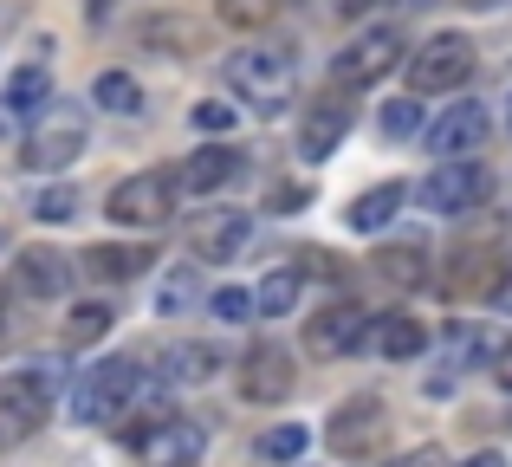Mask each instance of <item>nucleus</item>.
<instances>
[{
	"instance_id": "20",
	"label": "nucleus",
	"mask_w": 512,
	"mask_h": 467,
	"mask_svg": "<svg viewBox=\"0 0 512 467\" xmlns=\"http://www.w3.org/2000/svg\"><path fill=\"white\" fill-rule=\"evenodd\" d=\"M370 338H376V351H383L389 364H415V357L428 351V325H422V318H409V312H389Z\"/></svg>"
},
{
	"instance_id": "46",
	"label": "nucleus",
	"mask_w": 512,
	"mask_h": 467,
	"mask_svg": "<svg viewBox=\"0 0 512 467\" xmlns=\"http://www.w3.org/2000/svg\"><path fill=\"white\" fill-rule=\"evenodd\" d=\"M506 130H512V111H506Z\"/></svg>"
},
{
	"instance_id": "8",
	"label": "nucleus",
	"mask_w": 512,
	"mask_h": 467,
	"mask_svg": "<svg viewBox=\"0 0 512 467\" xmlns=\"http://www.w3.org/2000/svg\"><path fill=\"white\" fill-rule=\"evenodd\" d=\"M467 72H474V46H467L461 33H435L422 52H409V91L415 98H435V91L467 85Z\"/></svg>"
},
{
	"instance_id": "6",
	"label": "nucleus",
	"mask_w": 512,
	"mask_h": 467,
	"mask_svg": "<svg viewBox=\"0 0 512 467\" xmlns=\"http://www.w3.org/2000/svg\"><path fill=\"white\" fill-rule=\"evenodd\" d=\"M331 455L338 461H370L376 448L389 442V409L383 396H350V403L331 409V429H325Z\"/></svg>"
},
{
	"instance_id": "39",
	"label": "nucleus",
	"mask_w": 512,
	"mask_h": 467,
	"mask_svg": "<svg viewBox=\"0 0 512 467\" xmlns=\"http://www.w3.org/2000/svg\"><path fill=\"white\" fill-rule=\"evenodd\" d=\"M493 377H500V383H506V390H512V338L500 344V351H493Z\"/></svg>"
},
{
	"instance_id": "33",
	"label": "nucleus",
	"mask_w": 512,
	"mask_h": 467,
	"mask_svg": "<svg viewBox=\"0 0 512 467\" xmlns=\"http://www.w3.org/2000/svg\"><path fill=\"white\" fill-rule=\"evenodd\" d=\"M208 305H214V318H227V325H247V318H260V305H253L247 286H221Z\"/></svg>"
},
{
	"instance_id": "40",
	"label": "nucleus",
	"mask_w": 512,
	"mask_h": 467,
	"mask_svg": "<svg viewBox=\"0 0 512 467\" xmlns=\"http://www.w3.org/2000/svg\"><path fill=\"white\" fill-rule=\"evenodd\" d=\"M111 7H117V0H85V20H91V26H98V20H111Z\"/></svg>"
},
{
	"instance_id": "16",
	"label": "nucleus",
	"mask_w": 512,
	"mask_h": 467,
	"mask_svg": "<svg viewBox=\"0 0 512 467\" xmlns=\"http://www.w3.org/2000/svg\"><path fill=\"white\" fill-rule=\"evenodd\" d=\"M344 130H350V104L338 98V91L318 98V104H305V117H299V156H305V163H325V156L344 143Z\"/></svg>"
},
{
	"instance_id": "43",
	"label": "nucleus",
	"mask_w": 512,
	"mask_h": 467,
	"mask_svg": "<svg viewBox=\"0 0 512 467\" xmlns=\"http://www.w3.org/2000/svg\"><path fill=\"white\" fill-rule=\"evenodd\" d=\"M500 305H506V312H512V273H506V286H500Z\"/></svg>"
},
{
	"instance_id": "38",
	"label": "nucleus",
	"mask_w": 512,
	"mask_h": 467,
	"mask_svg": "<svg viewBox=\"0 0 512 467\" xmlns=\"http://www.w3.org/2000/svg\"><path fill=\"white\" fill-rule=\"evenodd\" d=\"M389 467H454V461H448V448H409V455H396Z\"/></svg>"
},
{
	"instance_id": "22",
	"label": "nucleus",
	"mask_w": 512,
	"mask_h": 467,
	"mask_svg": "<svg viewBox=\"0 0 512 467\" xmlns=\"http://www.w3.org/2000/svg\"><path fill=\"white\" fill-rule=\"evenodd\" d=\"M46 104H52V72H46V59L20 65V72L7 78V111H13V117H39Z\"/></svg>"
},
{
	"instance_id": "36",
	"label": "nucleus",
	"mask_w": 512,
	"mask_h": 467,
	"mask_svg": "<svg viewBox=\"0 0 512 467\" xmlns=\"http://www.w3.org/2000/svg\"><path fill=\"white\" fill-rule=\"evenodd\" d=\"M415 130H422V104H415V98H396L383 111V137H415Z\"/></svg>"
},
{
	"instance_id": "3",
	"label": "nucleus",
	"mask_w": 512,
	"mask_h": 467,
	"mask_svg": "<svg viewBox=\"0 0 512 467\" xmlns=\"http://www.w3.org/2000/svg\"><path fill=\"white\" fill-rule=\"evenodd\" d=\"M78 156H85V111L78 104H59L52 98L46 111L33 117V137H26L20 163L33 169V176H59V169H72Z\"/></svg>"
},
{
	"instance_id": "9",
	"label": "nucleus",
	"mask_w": 512,
	"mask_h": 467,
	"mask_svg": "<svg viewBox=\"0 0 512 467\" xmlns=\"http://www.w3.org/2000/svg\"><path fill=\"white\" fill-rule=\"evenodd\" d=\"M487 189H493L487 169H480L474 156H454V163H441V169H435V176H428L415 195H422L428 215H448V221H454V215H474V208L487 202Z\"/></svg>"
},
{
	"instance_id": "15",
	"label": "nucleus",
	"mask_w": 512,
	"mask_h": 467,
	"mask_svg": "<svg viewBox=\"0 0 512 467\" xmlns=\"http://www.w3.org/2000/svg\"><path fill=\"white\" fill-rule=\"evenodd\" d=\"M130 442H137L143 467H195L201 461V429H195V422H182V416L150 422V429L130 435Z\"/></svg>"
},
{
	"instance_id": "5",
	"label": "nucleus",
	"mask_w": 512,
	"mask_h": 467,
	"mask_svg": "<svg viewBox=\"0 0 512 467\" xmlns=\"http://www.w3.org/2000/svg\"><path fill=\"white\" fill-rule=\"evenodd\" d=\"M104 215L117 221V228H163V221L175 215V176H163V169H143V176H124L111 195H104Z\"/></svg>"
},
{
	"instance_id": "21",
	"label": "nucleus",
	"mask_w": 512,
	"mask_h": 467,
	"mask_svg": "<svg viewBox=\"0 0 512 467\" xmlns=\"http://www.w3.org/2000/svg\"><path fill=\"white\" fill-rule=\"evenodd\" d=\"M150 260H156L150 247H124V240H104V247H91V253H85V273H91V279H143V273H150Z\"/></svg>"
},
{
	"instance_id": "24",
	"label": "nucleus",
	"mask_w": 512,
	"mask_h": 467,
	"mask_svg": "<svg viewBox=\"0 0 512 467\" xmlns=\"http://www.w3.org/2000/svg\"><path fill=\"white\" fill-rule=\"evenodd\" d=\"M299 292H305V266H273L253 292V305H260V318H286L299 305Z\"/></svg>"
},
{
	"instance_id": "19",
	"label": "nucleus",
	"mask_w": 512,
	"mask_h": 467,
	"mask_svg": "<svg viewBox=\"0 0 512 467\" xmlns=\"http://www.w3.org/2000/svg\"><path fill=\"white\" fill-rule=\"evenodd\" d=\"M402 202H409V189H402V182H376V189H363L357 202L344 208V228L350 234H376V228H389V221H396Z\"/></svg>"
},
{
	"instance_id": "45",
	"label": "nucleus",
	"mask_w": 512,
	"mask_h": 467,
	"mask_svg": "<svg viewBox=\"0 0 512 467\" xmlns=\"http://www.w3.org/2000/svg\"><path fill=\"white\" fill-rule=\"evenodd\" d=\"M396 7H435V0H396Z\"/></svg>"
},
{
	"instance_id": "27",
	"label": "nucleus",
	"mask_w": 512,
	"mask_h": 467,
	"mask_svg": "<svg viewBox=\"0 0 512 467\" xmlns=\"http://www.w3.org/2000/svg\"><path fill=\"white\" fill-rule=\"evenodd\" d=\"M286 7H292V0H214V13H221L227 26H240V33H260V26H273Z\"/></svg>"
},
{
	"instance_id": "23",
	"label": "nucleus",
	"mask_w": 512,
	"mask_h": 467,
	"mask_svg": "<svg viewBox=\"0 0 512 467\" xmlns=\"http://www.w3.org/2000/svg\"><path fill=\"white\" fill-rule=\"evenodd\" d=\"M376 273H383L389 286H422V279H428V247L415 234H402L396 247L376 253Z\"/></svg>"
},
{
	"instance_id": "2",
	"label": "nucleus",
	"mask_w": 512,
	"mask_h": 467,
	"mask_svg": "<svg viewBox=\"0 0 512 467\" xmlns=\"http://www.w3.org/2000/svg\"><path fill=\"white\" fill-rule=\"evenodd\" d=\"M137 390H143V364L137 357H98V364L78 377V390H72V416L85 422H117L130 403H137Z\"/></svg>"
},
{
	"instance_id": "13",
	"label": "nucleus",
	"mask_w": 512,
	"mask_h": 467,
	"mask_svg": "<svg viewBox=\"0 0 512 467\" xmlns=\"http://www.w3.org/2000/svg\"><path fill=\"white\" fill-rule=\"evenodd\" d=\"M247 240H253V215H247V208H208V215L188 228V260H195V266H221V260H234Z\"/></svg>"
},
{
	"instance_id": "4",
	"label": "nucleus",
	"mask_w": 512,
	"mask_h": 467,
	"mask_svg": "<svg viewBox=\"0 0 512 467\" xmlns=\"http://www.w3.org/2000/svg\"><path fill=\"white\" fill-rule=\"evenodd\" d=\"M52 416V370H13L0 377V455L33 442Z\"/></svg>"
},
{
	"instance_id": "32",
	"label": "nucleus",
	"mask_w": 512,
	"mask_h": 467,
	"mask_svg": "<svg viewBox=\"0 0 512 467\" xmlns=\"http://www.w3.org/2000/svg\"><path fill=\"white\" fill-rule=\"evenodd\" d=\"M143 39H150V46H169V52H188V46H195V20L150 13V20H143Z\"/></svg>"
},
{
	"instance_id": "28",
	"label": "nucleus",
	"mask_w": 512,
	"mask_h": 467,
	"mask_svg": "<svg viewBox=\"0 0 512 467\" xmlns=\"http://www.w3.org/2000/svg\"><path fill=\"white\" fill-rule=\"evenodd\" d=\"M111 325H117V312H111V305L85 299V305H78L72 318H65V344H72V351H85V344H98V338H104Z\"/></svg>"
},
{
	"instance_id": "37",
	"label": "nucleus",
	"mask_w": 512,
	"mask_h": 467,
	"mask_svg": "<svg viewBox=\"0 0 512 467\" xmlns=\"http://www.w3.org/2000/svg\"><path fill=\"white\" fill-rule=\"evenodd\" d=\"M305 202H312L305 182H273V189H266V208H273V215H299Z\"/></svg>"
},
{
	"instance_id": "12",
	"label": "nucleus",
	"mask_w": 512,
	"mask_h": 467,
	"mask_svg": "<svg viewBox=\"0 0 512 467\" xmlns=\"http://www.w3.org/2000/svg\"><path fill=\"white\" fill-rule=\"evenodd\" d=\"M299 383V357L286 344H253L240 357V403H286Z\"/></svg>"
},
{
	"instance_id": "14",
	"label": "nucleus",
	"mask_w": 512,
	"mask_h": 467,
	"mask_svg": "<svg viewBox=\"0 0 512 467\" xmlns=\"http://www.w3.org/2000/svg\"><path fill=\"white\" fill-rule=\"evenodd\" d=\"M65 286H72V260L52 253V247H26L20 260H13L7 299L13 305H39V299H65Z\"/></svg>"
},
{
	"instance_id": "18",
	"label": "nucleus",
	"mask_w": 512,
	"mask_h": 467,
	"mask_svg": "<svg viewBox=\"0 0 512 467\" xmlns=\"http://www.w3.org/2000/svg\"><path fill=\"white\" fill-rule=\"evenodd\" d=\"M227 176H240V156L227 150V143H208V150H195L182 169H175V189H188V195H208V189H221Z\"/></svg>"
},
{
	"instance_id": "41",
	"label": "nucleus",
	"mask_w": 512,
	"mask_h": 467,
	"mask_svg": "<svg viewBox=\"0 0 512 467\" xmlns=\"http://www.w3.org/2000/svg\"><path fill=\"white\" fill-rule=\"evenodd\" d=\"M338 13H363V7H376V0H331Z\"/></svg>"
},
{
	"instance_id": "17",
	"label": "nucleus",
	"mask_w": 512,
	"mask_h": 467,
	"mask_svg": "<svg viewBox=\"0 0 512 467\" xmlns=\"http://www.w3.org/2000/svg\"><path fill=\"white\" fill-rule=\"evenodd\" d=\"M506 273H512L506 247H461V253H454V266H448V292H454V299H474V292H500V286H506Z\"/></svg>"
},
{
	"instance_id": "31",
	"label": "nucleus",
	"mask_w": 512,
	"mask_h": 467,
	"mask_svg": "<svg viewBox=\"0 0 512 467\" xmlns=\"http://www.w3.org/2000/svg\"><path fill=\"white\" fill-rule=\"evenodd\" d=\"M305 448H312V435H305L299 422H279V429L260 435V455L266 461H305Z\"/></svg>"
},
{
	"instance_id": "7",
	"label": "nucleus",
	"mask_w": 512,
	"mask_h": 467,
	"mask_svg": "<svg viewBox=\"0 0 512 467\" xmlns=\"http://www.w3.org/2000/svg\"><path fill=\"white\" fill-rule=\"evenodd\" d=\"M370 331H376V318L363 312L357 299H338V305H325V312H312V325H305V357H312V364H338V357L370 344Z\"/></svg>"
},
{
	"instance_id": "1",
	"label": "nucleus",
	"mask_w": 512,
	"mask_h": 467,
	"mask_svg": "<svg viewBox=\"0 0 512 467\" xmlns=\"http://www.w3.org/2000/svg\"><path fill=\"white\" fill-rule=\"evenodd\" d=\"M227 85L260 117H279L292 104V91H299V59H292V46H247L227 59Z\"/></svg>"
},
{
	"instance_id": "25",
	"label": "nucleus",
	"mask_w": 512,
	"mask_h": 467,
	"mask_svg": "<svg viewBox=\"0 0 512 467\" xmlns=\"http://www.w3.org/2000/svg\"><path fill=\"white\" fill-rule=\"evenodd\" d=\"M214 344H169L163 351V383H208L214 377Z\"/></svg>"
},
{
	"instance_id": "34",
	"label": "nucleus",
	"mask_w": 512,
	"mask_h": 467,
	"mask_svg": "<svg viewBox=\"0 0 512 467\" xmlns=\"http://www.w3.org/2000/svg\"><path fill=\"white\" fill-rule=\"evenodd\" d=\"M188 124H195V130H208V137H227V130L240 124V111H234V104H221V98H201L195 111H188Z\"/></svg>"
},
{
	"instance_id": "29",
	"label": "nucleus",
	"mask_w": 512,
	"mask_h": 467,
	"mask_svg": "<svg viewBox=\"0 0 512 467\" xmlns=\"http://www.w3.org/2000/svg\"><path fill=\"white\" fill-rule=\"evenodd\" d=\"M195 292H201L195 260H188V266H169L163 286H156V312H188V299H195Z\"/></svg>"
},
{
	"instance_id": "30",
	"label": "nucleus",
	"mask_w": 512,
	"mask_h": 467,
	"mask_svg": "<svg viewBox=\"0 0 512 467\" xmlns=\"http://www.w3.org/2000/svg\"><path fill=\"white\" fill-rule=\"evenodd\" d=\"M480 357H493L487 331H480V325H448V364L467 370V364H480Z\"/></svg>"
},
{
	"instance_id": "44",
	"label": "nucleus",
	"mask_w": 512,
	"mask_h": 467,
	"mask_svg": "<svg viewBox=\"0 0 512 467\" xmlns=\"http://www.w3.org/2000/svg\"><path fill=\"white\" fill-rule=\"evenodd\" d=\"M461 7H480V13H487V7H500V0H461Z\"/></svg>"
},
{
	"instance_id": "35",
	"label": "nucleus",
	"mask_w": 512,
	"mask_h": 467,
	"mask_svg": "<svg viewBox=\"0 0 512 467\" xmlns=\"http://www.w3.org/2000/svg\"><path fill=\"white\" fill-rule=\"evenodd\" d=\"M33 215L52 221V228H59V221H72V215H78V189H65V182H59V189H39Z\"/></svg>"
},
{
	"instance_id": "11",
	"label": "nucleus",
	"mask_w": 512,
	"mask_h": 467,
	"mask_svg": "<svg viewBox=\"0 0 512 467\" xmlns=\"http://www.w3.org/2000/svg\"><path fill=\"white\" fill-rule=\"evenodd\" d=\"M487 137H493V111L480 98H461V104H448V111L428 124V156L454 163V156H474Z\"/></svg>"
},
{
	"instance_id": "42",
	"label": "nucleus",
	"mask_w": 512,
	"mask_h": 467,
	"mask_svg": "<svg viewBox=\"0 0 512 467\" xmlns=\"http://www.w3.org/2000/svg\"><path fill=\"white\" fill-rule=\"evenodd\" d=\"M461 467H506L500 455H474V461H461Z\"/></svg>"
},
{
	"instance_id": "10",
	"label": "nucleus",
	"mask_w": 512,
	"mask_h": 467,
	"mask_svg": "<svg viewBox=\"0 0 512 467\" xmlns=\"http://www.w3.org/2000/svg\"><path fill=\"white\" fill-rule=\"evenodd\" d=\"M402 33L396 26H370V33H357L350 46L338 52V85L344 91H363V85H376V78H389L402 65Z\"/></svg>"
},
{
	"instance_id": "26",
	"label": "nucleus",
	"mask_w": 512,
	"mask_h": 467,
	"mask_svg": "<svg viewBox=\"0 0 512 467\" xmlns=\"http://www.w3.org/2000/svg\"><path fill=\"white\" fill-rule=\"evenodd\" d=\"M91 104H104V111H117V117H137V111H143V85H137L130 72H98Z\"/></svg>"
}]
</instances>
